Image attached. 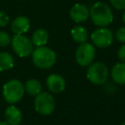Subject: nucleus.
<instances>
[{
  "label": "nucleus",
  "mask_w": 125,
  "mask_h": 125,
  "mask_svg": "<svg viewBox=\"0 0 125 125\" xmlns=\"http://www.w3.org/2000/svg\"><path fill=\"white\" fill-rule=\"evenodd\" d=\"M89 17L93 23L98 27H106L113 21L111 8L106 3L102 1L92 4L89 9Z\"/></svg>",
  "instance_id": "f257e3e1"
},
{
  "label": "nucleus",
  "mask_w": 125,
  "mask_h": 125,
  "mask_svg": "<svg viewBox=\"0 0 125 125\" xmlns=\"http://www.w3.org/2000/svg\"><path fill=\"white\" fill-rule=\"evenodd\" d=\"M31 60L35 66L41 69H48L52 67L57 60V55L54 50L49 47L41 46L33 49L31 53Z\"/></svg>",
  "instance_id": "f03ea898"
},
{
  "label": "nucleus",
  "mask_w": 125,
  "mask_h": 125,
  "mask_svg": "<svg viewBox=\"0 0 125 125\" xmlns=\"http://www.w3.org/2000/svg\"><path fill=\"white\" fill-rule=\"evenodd\" d=\"M24 93V85L21 80L18 79H11L7 81L2 88L3 98L9 104L19 103L23 98Z\"/></svg>",
  "instance_id": "7ed1b4c3"
},
{
  "label": "nucleus",
  "mask_w": 125,
  "mask_h": 125,
  "mask_svg": "<svg viewBox=\"0 0 125 125\" xmlns=\"http://www.w3.org/2000/svg\"><path fill=\"white\" fill-rule=\"evenodd\" d=\"M109 75L108 68L104 62H92L90 65H88L87 71H86V77L87 79L94 85H103L106 82Z\"/></svg>",
  "instance_id": "20e7f679"
},
{
  "label": "nucleus",
  "mask_w": 125,
  "mask_h": 125,
  "mask_svg": "<svg viewBox=\"0 0 125 125\" xmlns=\"http://www.w3.org/2000/svg\"><path fill=\"white\" fill-rule=\"evenodd\" d=\"M56 106L54 97L49 92H41L34 99L35 111L41 115H50L53 113Z\"/></svg>",
  "instance_id": "39448f33"
},
{
  "label": "nucleus",
  "mask_w": 125,
  "mask_h": 125,
  "mask_svg": "<svg viewBox=\"0 0 125 125\" xmlns=\"http://www.w3.org/2000/svg\"><path fill=\"white\" fill-rule=\"evenodd\" d=\"M11 45L13 51L20 58L30 56L34 49V45L31 42V39H29L24 34H15L12 37Z\"/></svg>",
  "instance_id": "423d86ee"
},
{
  "label": "nucleus",
  "mask_w": 125,
  "mask_h": 125,
  "mask_svg": "<svg viewBox=\"0 0 125 125\" xmlns=\"http://www.w3.org/2000/svg\"><path fill=\"white\" fill-rule=\"evenodd\" d=\"M75 61L80 66H88L90 65L96 57V49L95 46L89 42H84L79 44L75 51Z\"/></svg>",
  "instance_id": "0eeeda50"
},
{
  "label": "nucleus",
  "mask_w": 125,
  "mask_h": 125,
  "mask_svg": "<svg viewBox=\"0 0 125 125\" xmlns=\"http://www.w3.org/2000/svg\"><path fill=\"white\" fill-rule=\"evenodd\" d=\"M113 32L107 27H99L95 29L91 35V41L98 48H107L113 42Z\"/></svg>",
  "instance_id": "6e6552de"
},
{
  "label": "nucleus",
  "mask_w": 125,
  "mask_h": 125,
  "mask_svg": "<svg viewBox=\"0 0 125 125\" xmlns=\"http://www.w3.org/2000/svg\"><path fill=\"white\" fill-rule=\"evenodd\" d=\"M46 85L51 93L60 94L64 91L66 82L62 75H60L58 73H52L47 77Z\"/></svg>",
  "instance_id": "1a4fd4ad"
},
{
  "label": "nucleus",
  "mask_w": 125,
  "mask_h": 125,
  "mask_svg": "<svg viewBox=\"0 0 125 125\" xmlns=\"http://www.w3.org/2000/svg\"><path fill=\"white\" fill-rule=\"evenodd\" d=\"M69 17L74 22H84L89 19V8L84 4L76 3L70 8Z\"/></svg>",
  "instance_id": "9d476101"
},
{
  "label": "nucleus",
  "mask_w": 125,
  "mask_h": 125,
  "mask_svg": "<svg viewBox=\"0 0 125 125\" xmlns=\"http://www.w3.org/2000/svg\"><path fill=\"white\" fill-rule=\"evenodd\" d=\"M30 28V21L25 16H19L12 21L11 30L14 34H25Z\"/></svg>",
  "instance_id": "9b49d317"
},
{
  "label": "nucleus",
  "mask_w": 125,
  "mask_h": 125,
  "mask_svg": "<svg viewBox=\"0 0 125 125\" xmlns=\"http://www.w3.org/2000/svg\"><path fill=\"white\" fill-rule=\"evenodd\" d=\"M5 121L9 125H20L22 119V114L21 109L14 104H10L6 107L4 112Z\"/></svg>",
  "instance_id": "f8f14e48"
},
{
  "label": "nucleus",
  "mask_w": 125,
  "mask_h": 125,
  "mask_svg": "<svg viewBox=\"0 0 125 125\" xmlns=\"http://www.w3.org/2000/svg\"><path fill=\"white\" fill-rule=\"evenodd\" d=\"M110 76L116 84L125 85V62H119L115 63L110 70Z\"/></svg>",
  "instance_id": "ddd939ff"
},
{
  "label": "nucleus",
  "mask_w": 125,
  "mask_h": 125,
  "mask_svg": "<svg viewBox=\"0 0 125 125\" xmlns=\"http://www.w3.org/2000/svg\"><path fill=\"white\" fill-rule=\"evenodd\" d=\"M49 41V33L44 28H37L31 36V42L35 47L46 46Z\"/></svg>",
  "instance_id": "4468645a"
},
{
  "label": "nucleus",
  "mask_w": 125,
  "mask_h": 125,
  "mask_svg": "<svg viewBox=\"0 0 125 125\" xmlns=\"http://www.w3.org/2000/svg\"><path fill=\"white\" fill-rule=\"evenodd\" d=\"M70 35L72 40L78 44L86 42L89 37L87 29L82 25H75L74 27H72L70 30Z\"/></svg>",
  "instance_id": "2eb2a0df"
},
{
  "label": "nucleus",
  "mask_w": 125,
  "mask_h": 125,
  "mask_svg": "<svg viewBox=\"0 0 125 125\" xmlns=\"http://www.w3.org/2000/svg\"><path fill=\"white\" fill-rule=\"evenodd\" d=\"M23 85H24V91H25V93H27L29 96L35 97L39 93L42 92V84L36 78H30V79H28L25 82V84H23Z\"/></svg>",
  "instance_id": "dca6fc26"
},
{
  "label": "nucleus",
  "mask_w": 125,
  "mask_h": 125,
  "mask_svg": "<svg viewBox=\"0 0 125 125\" xmlns=\"http://www.w3.org/2000/svg\"><path fill=\"white\" fill-rule=\"evenodd\" d=\"M15 59L8 52H0V71H6L14 67Z\"/></svg>",
  "instance_id": "f3484780"
},
{
  "label": "nucleus",
  "mask_w": 125,
  "mask_h": 125,
  "mask_svg": "<svg viewBox=\"0 0 125 125\" xmlns=\"http://www.w3.org/2000/svg\"><path fill=\"white\" fill-rule=\"evenodd\" d=\"M12 37L11 35L3 30H0V47H7L11 44Z\"/></svg>",
  "instance_id": "a211bd4d"
},
{
  "label": "nucleus",
  "mask_w": 125,
  "mask_h": 125,
  "mask_svg": "<svg viewBox=\"0 0 125 125\" xmlns=\"http://www.w3.org/2000/svg\"><path fill=\"white\" fill-rule=\"evenodd\" d=\"M114 37L116 38V40L122 44H125V26H122V27H119L115 34H114Z\"/></svg>",
  "instance_id": "6ab92c4d"
},
{
  "label": "nucleus",
  "mask_w": 125,
  "mask_h": 125,
  "mask_svg": "<svg viewBox=\"0 0 125 125\" xmlns=\"http://www.w3.org/2000/svg\"><path fill=\"white\" fill-rule=\"evenodd\" d=\"M111 6L116 10H125V0H109Z\"/></svg>",
  "instance_id": "aec40b11"
},
{
  "label": "nucleus",
  "mask_w": 125,
  "mask_h": 125,
  "mask_svg": "<svg viewBox=\"0 0 125 125\" xmlns=\"http://www.w3.org/2000/svg\"><path fill=\"white\" fill-rule=\"evenodd\" d=\"M9 21H10V17L4 11H0V27H4L8 25Z\"/></svg>",
  "instance_id": "412c9836"
},
{
  "label": "nucleus",
  "mask_w": 125,
  "mask_h": 125,
  "mask_svg": "<svg viewBox=\"0 0 125 125\" xmlns=\"http://www.w3.org/2000/svg\"><path fill=\"white\" fill-rule=\"evenodd\" d=\"M117 56H118V59L120 60V62H125V44H122L118 51H117Z\"/></svg>",
  "instance_id": "4be33fe9"
},
{
  "label": "nucleus",
  "mask_w": 125,
  "mask_h": 125,
  "mask_svg": "<svg viewBox=\"0 0 125 125\" xmlns=\"http://www.w3.org/2000/svg\"><path fill=\"white\" fill-rule=\"evenodd\" d=\"M122 20H123V22L125 23V10L123 12V15H122Z\"/></svg>",
  "instance_id": "5701e85b"
},
{
  "label": "nucleus",
  "mask_w": 125,
  "mask_h": 125,
  "mask_svg": "<svg viewBox=\"0 0 125 125\" xmlns=\"http://www.w3.org/2000/svg\"><path fill=\"white\" fill-rule=\"evenodd\" d=\"M0 125H9L6 121H0Z\"/></svg>",
  "instance_id": "b1692460"
},
{
  "label": "nucleus",
  "mask_w": 125,
  "mask_h": 125,
  "mask_svg": "<svg viewBox=\"0 0 125 125\" xmlns=\"http://www.w3.org/2000/svg\"><path fill=\"white\" fill-rule=\"evenodd\" d=\"M120 125H125V121H123V122H122V123H121Z\"/></svg>",
  "instance_id": "393cba45"
}]
</instances>
